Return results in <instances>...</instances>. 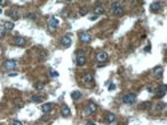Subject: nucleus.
Masks as SVG:
<instances>
[{
	"label": "nucleus",
	"mask_w": 167,
	"mask_h": 125,
	"mask_svg": "<svg viewBox=\"0 0 167 125\" xmlns=\"http://www.w3.org/2000/svg\"><path fill=\"white\" fill-rule=\"evenodd\" d=\"M111 11L115 16H122L123 15V4L120 2H114L111 3Z\"/></svg>",
	"instance_id": "1"
},
{
	"label": "nucleus",
	"mask_w": 167,
	"mask_h": 125,
	"mask_svg": "<svg viewBox=\"0 0 167 125\" xmlns=\"http://www.w3.org/2000/svg\"><path fill=\"white\" fill-rule=\"evenodd\" d=\"M135 100H136L135 93H127V95L123 96V98H122L123 104H132V103H135Z\"/></svg>",
	"instance_id": "2"
},
{
	"label": "nucleus",
	"mask_w": 167,
	"mask_h": 125,
	"mask_svg": "<svg viewBox=\"0 0 167 125\" xmlns=\"http://www.w3.org/2000/svg\"><path fill=\"white\" fill-rule=\"evenodd\" d=\"M79 40H80L82 43H90V41L92 40V36H91L88 32L83 31V32L79 33Z\"/></svg>",
	"instance_id": "3"
},
{
	"label": "nucleus",
	"mask_w": 167,
	"mask_h": 125,
	"mask_svg": "<svg viewBox=\"0 0 167 125\" xmlns=\"http://www.w3.org/2000/svg\"><path fill=\"white\" fill-rule=\"evenodd\" d=\"M60 44L63 45L64 48L70 47V45L72 44V39H71V36H70V35H64V36L60 39Z\"/></svg>",
	"instance_id": "4"
},
{
	"label": "nucleus",
	"mask_w": 167,
	"mask_h": 125,
	"mask_svg": "<svg viewBox=\"0 0 167 125\" xmlns=\"http://www.w3.org/2000/svg\"><path fill=\"white\" fill-rule=\"evenodd\" d=\"M26 43H27V39L23 37V36H16V37L14 39V44L17 45V47H24Z\"/></svg>",
	"instance_id": "5"
},
{
	"label": "nucleus",
	"mask_w": 167,
	"mask_h": 125,
	"mask_svg": "<svg viewBox=\"0 0 167 125\" xmlns=\"http://www.w3.org/2000/svg\"><path fill=\"white\" fill-rule=\"evenodd\" d=\"M108 60V55H107V52H98L96 53V61H99V63H104V61H107Z\"/></svg>",
	"instance_id": "6"
},
{
	"label": "nucleus",
	"mask_w": 167,
	"mask_h": 125,
	"mask_svg": "<svg viewBox=\"0 0 167 125\" xmlns=\"http://www.w3.org/2000/svg\"><path fill=\"white\" fill-rule=\"evenodd\" d=\"M84 64H86V56L83 55V52H77V55H76V65L82 67Z\"/></svg>",
	"instance_id": "7"
},
{
	"label": "nucleus",
	"mask_w": 167,
	"mask_h": 125,
	"mask_svg": "<svg viewBox=\"0 0 167 125\" xmlns=\"http://www.w3.org/2000/svg\"><path fill=\"white\" fill-rule=\"evenodd\" d=\"M58 25H59V19H58L56 16H52V17L48 19V27H50L51 29L56 28Z\"/></svg>",
	"instance_id": "8"
},
{
	"label": "nucleus",
	"mask_w": 167,
	"mask_h": 125,
	"mask_svg": "<svg viewBox=\"0 0 167 125\" xmlns=\"http://www.w3.org/2000/svg\"><path fill=\"white\" fill-rule=\"evenodd\" d=\"M92 80H94V76H92V73H90V72H86V73L82 76V81L86 83V84L92 83Z\"/></svg>",
	"instance_id": "9"
},
{
	"label": "nucleus",
	"mask_w": 167,
	"mask_h": 125,
	"mask_svg": "<svg viewBox=\"0 0 167 125\" xmlns=\"http://www.w3.org/2000/svg\"><path fill=\"white\" fill-rule=\"evenodd\" d=\"M16 65H17V63L15 60H8V61H5L4 68H5V69H8V71H12V69H15V68H16Z\"/></svg>",
	"instance_id": "10"
},
{
	"label": "nucleus",
	"mask_w": 167,
	"mask_h": 125,
	"mask_svg": "<svg viewBox=\"0 0 167 125\" xmlns=\"http://www.w3.org/2000/svg\"><path fill=\"white\" fill-rule=\"evenodd\" d=\"M96 112V104L95 103H90L86 108V113L87 115H91V113H95Z\"/></svg>",
	"instance_id": "11"
},
{
	"label": "nucleus",
	"mask_w": 167,
	"mask_h": 125,
	"mask_svg": "<svg viewBox=\"0 0 167 125\" xmlns=\"http://www.w3.org/2000/svg\"><path fill=\"white\" fill-rule=\"evenodd\" d=\"M60 112H62V116L63 117H70L71 116V109L68 108V105H63Z\"/></svg>",
	"instance_id": "12"
},
{
	"label": "nucleus",
	"mask_w": 167,
	"mask_h": 125,
	"mask_svg": "<svg viewBox=\"0 0 167 125\" xmlns=\"http://www.w3.org/2000/svg\"><path fill=\"white\" fill-rule=\"evenodd\" d=\"M104 120H106V122L114 125V124H115V115H114V113H106Z\"/></svg>",
	"instance_id": "13"
},
{
	"label": "nucleus",
	"mask_w": 167,
	"mask_h": 125,
	"mask_svg": "<svg viewBox=\"0 0 167 125\" xmlns=\"http://www.w3.org/2000/svg\"><path fill=\"white\" fill-rule=\"evenodd\" d=\"M7 15H8L9 17H12L14 20H19V19H20L19 12H17V11H15V9H11V11H8V12H7Z\"/></svg>",
	"instance_id": "14"
},
{
	"label": "nucleus",
	"mask_w": 167,
	"mask_h": 125,
	"mask_svg": "<svg viewBox=\"0 0 167 125\" xmlns=\"http://www.w3.org/2000/svg\"><path fill=\"white\" fill-rule=\"evenodd\" d=\"M166 93H167V87L164 84L159 85V88H158V97H163Z\"/></svg>",
	"instance_id": "15"
},
{
	"label": "nucleus",
	"mask_w": 167,
	"mask_h": 125,
	"mask_svg": "<svg viewBox=\"0 0 167 125\" xmlns=\"http://www.w3.org/2000/svg\"><path fill=\"white\" fill-rule=\"evenodd\" d=\"M160 8H162V3H159V2H155V3L151 4V11L152 12H158V11H160Z\"/></svg>",
	"instance_id": "16"
},
{
	"label": "nucleus",
	"mask_w": 167,
	"mask_h": 125,
	"mask_svg": "<svg viewBox=\"0 0 167 125\" xmlns=\"http://www.w3.org/2000/svg\"><path fill=\"white\" fill-rule=\"evenodd\" d=\"M152 72H154V75L157 76V77H162V75H163V68H162L160 65H159V67H155Z\"/></svg>",
	"instance_id": "17"
},
{
	"label": "nucleus",
	"mask_w": 167,
	"mask_h": 125,
	"mask_svg": "<svg viewBox=\"0 0 167 125\" xmlns=\"http://www.w3.org/2000/svg\"><path fill=\"white\" fill-rule=\"evenodd\" d=\"M104 12V8H103V5H96L95 8H94V14L98 16V15H102Z\"/></svg>",
	"instance_id": "18"
},
{
	"label": "nucleus",
	"mask_w": 167,
	"mask_h": 125,
	"mask_svg": "<svg viewBox=\"0 0 167 125\" xmlns=\"http://www.w3.org/2000/svg\"><path fill=\"white\" fill-rule=\"evenodd\" d=\"M41 110L44 112V113H48V112H51L52 110V104H43L41 105Z\"/></svg>",
	"instance_id": "19"
},
{
	"label": "nucleus",
	"mask_w": 167,
	"mask_h": 125,
	"mask_svg": "<svg viewBox=\"0 0 167 125\" xmlns=\"http://www.w3.org/2000/svg\"><path fill=\"white\" fill-rule=\"evenodd\" d=\"M14 27H15V24H14L12 21H4V28H5L7 31L14 29Z\"/></svg>",
	"instance_id": "20"
},
{
	"label": "nucleus",
	"mask_w": 167,
	"mask_h": 125,
	"mask_svg": "<svg viewBox=\"0 0 167 125\" xmlns=\"http://www.w3.org/2000/svg\"><path fill=\"white\" fill-rule=\"evenodd\" d=\"M71 97H72V100H79L82 97V93L79 92V90H74V92L71 93Z\"/></svg>",
	"instance_id": "21"
},
{
	"label": "nucleus",
	"mask_w": 167,
	"mask_h": 125,
	"mask_svg": "<svg viewBox=\"0 0 167 125\" xmlns=\"http://www.w3.org/2000/svg\"><path fill=\"white\" fill-rule=\"evenodd\" d=\"M32 103H41L43 101V97H40V96H32Z\"/></svg>",
	"instance_id": "22"
},
{
	"label": "nucleus",
	"mask_w": 167,
	"mask_h": 125,
	"mask_svg": "<svg viewBox=\"0 0 167 125\" xmlns=\"http://www.w3.org/2000/svg\"><path fill=\"white\" fill-rule=\"evenodd\" d=\"M166 108V104L163 103V101H160V103H158V105H157V110H163Z\"/></svg>",
	"instance_id": "23"
},
{
	"label": "nucleus",
	"mask_w": 167,
	"mask_h": 125,
	"mask_svg": "<svg viewBox=\"0 0 167 125\" xmlns=\"http://www.w3.org/2000/svg\"><path fill=\"white\" fill-rule=\"evenodd\" d=\"M43 88H44V84H43V83H36V84H35V89L41 90Z\"/></svg>",
	"instance_id": "24"
},
{
	"label": "nucleus",
	"mask_w": 167,
	"mask_h": 125,
	"mask_svg": "<svg viewBox=\"0 0 167 125\" xmlns=\"http://www.w3.org/2000/svg\"><path fill=\"white\" fill-rule=\"evenodd\" d=\"M26 17H27V19H31V20H35V19H36V15H35V14H27Z\"/></svg>",
	"instance_id": "25"
},
{
	"label": "nucleus",
	"mask_w": 167,
	"mask_h": 125,
	"mask_svg": "<svg viewBox=\"0 0 167 125\" xmlns=\"http://www.w3.org/2000/svg\"><path fill=\"white\" fill-rule=\"evenodd\" d=\"M50 75H51V77H58V76H59V73H58L56 71H51Z\"/></svg>",
	"instance_id": "26"
},
{
	"label": "nucleus",
	"mask_w": 167,
	"mask_h": 125,
	"mask_svg": "<svg viewBox=\"0 0 167 125\" xmlns=\"http://www.w3.org/2000/svg\"><path fill=\"white\" fill-rule=\"evenodd\" d=\"M86 14H87V8H86V7H84V8H83V9H80V15H82V16H83V15H86Z\"/></svg>",
	"instance_id": "27"
},
{
	"label": "nucleus",
	"mask_w": 167,
	"mask_h": 125,
	"mask_svg": "<svg viewBox=\"0 0 167 125\" xmlns=\"http://www.w3.org/2000/svg\"><path fill=\"white\" fill-rule=\"evenodd\" d=\"M115 88H116V85H115V84H110V85H108V89H110V90H114Z\"/></svg>",
	"instance_id": "28"
},
{
	"label": "nucleus",
	"mask_w": 167,
	"mask_h": 125,
	"mask_svg": "<svg viewBox=\"0 0 167 125\" xmlns=\"http://www.w3.org/2000/svg\"><path fill=\"white\" fill-rule=\"evenodd\" d=\"M12 125H23V124H21V121H19V120H15Z\"/></svg>",
	"instance_id": "29"
},
{
	"label": "nucleus",
	"mask_w": 167,
	"mask_h": 125,
	"mask_svg": "<svg viewBox=\"0 0 167 125\" xmlns=\"http://www.w3.org/2000/svg\"><path fill=\"white\" fill-rule=\"evenodd\" d=\"M96 19H98V16H96V15H94V16H91V17H90V20H92V21H94V20H96Z\"/></svg>",
	"instance_id": "30"
},
{
	"label": "nucleus",
	"mask_w": 167,
	"mask_h": 125,
	"mask_svg": "<svg viewBox=\"0 0 167 125\" xmlns=\"http://www.w3.org/2000/svg\"><path fill=\"white\" fill-rule=\"evenodd\" d=\"M11 77H14V76H17V72H12V73H9Z\"/></svg>",
	"instance_id": "31"
},
{
	"label": "nucleus",
	"mask_w": 167,
	"mask_h": 125,
	"mask_svg": "<svg viewBox=\"0 0 167 125\" xmlns=\"http://www.w3.org/2000/svg\"><path fill=\"white\" fill-rule=\"evenodd\" d=\"M0 4L4 5V4H7V2H4V0H0Z\"/></svg>",
	"instance_id": "32"
},
{
	"label": "nucleus",
	"mask_w": 167,
	"mask_h": 125,
	"mask_svg": "<svg viewBox=\"0 0 167 125\" xmlns=\"http://www.w3.org/2000/svg\"><path fill=\"white\" fill-rule=\"evenodd\" d=\"M87 125H95V122H92V121H88V122H87Z\"/></svg>",
	"instance_id": "33"
},
{
	"label": "nucleus",
	"mask_w": 167,
	"mask_h": 125,
	"mask_svg": "<svg viewBox=\"0 0 167 125\" xmlns=\"http://www.w3.org/2000/svg\"><path fill=\"white\" fill-rule=\"evenodd\" d=\"M2 12H3V9H2V8H0V14H2Z\"/></svg>",
	"instance_id": "34"
}]
</instances>
